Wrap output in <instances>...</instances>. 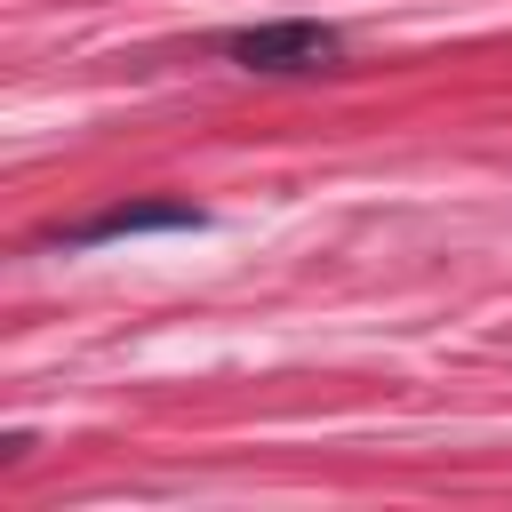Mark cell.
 I'll list each match as a JSON object with an SVG mask.
<instances>
[{
    "mask_svg": "<svg viewBox=\"0 0 512 512\" xmlns=\"http://www.w3.org/2000/svg\"><path fill=\"white\" fill-rule=\"evenodd\" d=\"M344 40L328 24H256V32H232L224 56L248 64V72H320Z\"/></svg>",
    "mask_w": 512,
    "mask_h": 512,
    "instance_id": "cell-1",
    "label": "cell"
},
{
    "mask_svg": "<svg viewBox=\"0 0 512 512\" xmlns=\"http://www.w3.org/2000/svg\"><path fill=\"white\" fill-rule=\"evenodd\" d=\"M184 224H200V216L192 208H112V216L80 224L72 240H128V232H184Z\"/></svg>",
    "mask_w": 512,
    "mask_h": 512,
    "instance_id": "cell-2",
    "label": "cell"
}]
</instances>
